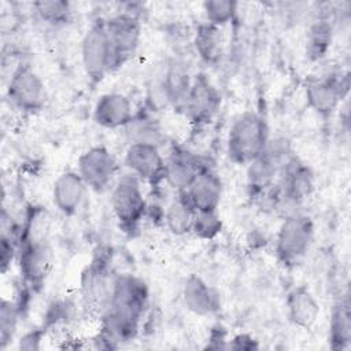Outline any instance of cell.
Here are the masks:
<instances>
[{"instance_id":"obj_11","label":"cell","mask_w":351,"mask_h":351,"mask_svg":"<svg viewBox=\"0 0 351 351\" xmlns=\"http://www.w3.org/2000/svg\"><path fill=\"white\" fill-rule=\"evenodd\" d=\"M118 162L106 145H93L85 149L77 159V173L89 191L104 193L110 191L118 178Z\"/></svg>"},{"instance_id":"obj_7","label":"cell","mask_w":351,"mask_h":351,"mask_svg":"<svg viewBox=\"0 0 351 351\" xmlns=\"http://www.w3.org/2000/svg\"><path fill=\"white\" fill-rule=\"evenodd\" d=\"M7 100L22 114L40 112L48 100L45 82L27 63H19L7 82Z\"/></svg>"},{"instance_id":"obj_12","label":"cell","mask_w":351,"mask_h":351,"mask_svg":"<svg viewBox=\"0 0 351 351\" xmlns=\"http://www.w3.org/2000/svg\"><path fill=\"white\" fill-rule=\"evenodd\" d=\"M117 273L111 267L107 252H99L81 273V293L86 303L101 313L107 307Z\"/></svg>"},{"instance_id":"obj_5","label":"cell","mask_w":351,"mask_h":351,"mask_svg":"<svg viewBox=\"0 0 351 351\" xmlns=\"http://www.w3.org/2000/svg\"><path fill=\"white\" fill-rule=\"evenodd\" d=\"M143 182L130 173L118 176L110 189V204L119 229L128 236H136L148 214V203Z\"/></svg>"},{"instance_id":"obj_2","label":"cell","mask_w":351,"mask_h":351,"mask_svg":"<svg viewBox=\"0 0 351 351\" xmlns=\"http://www.w3.org/2000/svg\"><path fill=\"white\" fill-rule=\"evenodd\" d=\"M295 155L296 152L288 137H270L263 152L247 166V189L250 197L259 203L271 192L282 170Z\"/></svg>"},{"instance_id":"obj_31","label":"cell","mask_w":351,"mask_h":351,"mask_svg":"<svg viewBox=\"0 0 351 351\" xmlns=\"http://www.w3.org/2000/svg\"><path fill=\"white\" fill-rule=\"evenodd\" d=\"M45 335L44 328L41 329H33L27 333H25L19 341H18V348L19 350H40L41 348V340Z\"/></svg>"},{"instance_id":"obj_21","label":"cell","mask_w":351,"mask_h":351,"mask_svg":"<svg viewBox=\"0 0 351 351\" xmlns=\"http://www.w3.org/2000/svg\"><path fill=\"white\" fill-rule=\"evenodd\" d=\"M285 310L292 325L310 330L318 319L319 303L306 285H296L285 296Z\"/></svg>"},{"instance_id":"obj_25","label":"cell","mask_w":351,"mask_h":351,"mask_svg":"<svg viewBox=\"0 0 351 351\" xmlns=\"http://www.w3.org/2000/svg\"><path fill=\"white\" fill-rule=\"evenodd\" d=\"M333 40V23L325 15L318 16L307 29L306 56L311 62L324 59Z\"/></svg>"},{"instance_id":"obj_9","label":"cell","mask_w":351,"mask_h":351,"mask_svg":"<svg viewBox=\"0 0 351 351\" xmlns=\"http://www.w3.org/2000/svg\"><path fill=\"white\" fill-rule=\"evenodd\" d=\"M348 73L329 70L307 81L304 95L307 106L321 118H330L348 93Z\"/></svg>"},{"instance_id":"obj_13","label":"cell","mask_w":351,"mask_h":351,"mask_svg":"<svg viewBox=\"0 0 351 351\" xmlns=\"http://www.w3.org/2000/svg\"><path fill=\"white\" fill-rule=\"evenodd\" d=\"M210 162L189 148L173 144L165 156V182L177 192L185 191Z\"/></svg>"},{"instance_id":"obj_14","label":"cell","mask_w":351,"mask_h":351,"mask_svg":"<svg viewBox=\"0 0 351 351\" xmlns=\"http://www.w3.org/2000/svg\"><path fill=\"white\" fill-rule=\"evenodd\" d=\"M123 166L128 173L152 188L165 182V156L160 147L152 144H128L123 154Z\"/></svg>"},{"instance_id":"obj_16","label":"cell","mask_w":351,"mask_h":351,"mask_svg":"<svg viewBox=\"0 0 351 351\" xmlns=\"http://www.w3.org/2000/svg\"><path fill=\"white\" fill-rule=\"evenodd\" d=\"M277 185L281 206L298 207L311 196L315 185V177L311 167L295 155L282 170Z\"/></svg>"},{"instance_id":"obj_32","label":"cell","mask_w":351,"mask_h":351,"mask_svg":"<svg viewBox=\"0 0 351 351\" xmlns=\"http://www.w3.org/2000/svg\"><path fill=\"white\" fill-rule=\"evenodd\" d=\"M229 347L236 350H255L258 348V343L254 340L252 336L240 333L232 339V341L229 343Z\"/></svg>"},{"instance_id":"obj_15","label":"cell","mask_w":351,"mask_h":351,"mask_svg":"<svg viewBox=\"0 0 351 351\" xmlns=\"http://www.w3.org/2000/svg\"><path fill=\"white\" fill-rule=\"evenodd\" d=\"M104 23L114 52L123 66L140 45L141 21L133 11H121L104 18Z\"/></svg>"},{"instance_id":"obj_6","label":"cell","mask_w":351,"mask_h":351,"mask_svg":"<svg viewBox=\"0 0 351 351\" xmlns=\"http://www.w3.org/2000/svg\"><path fill=\"white\" fill-rule=\"evenodd\" d=\"M81 62L93 85L122 67L110 43L104 18H96L85 30L81 40Z\"/></svg>"},{"instance_id":"obj_29","label":"cell","mask_w":351,"mask_h":351,"mask_svg":"<svg viewBox=\"0 0 351 351\" xmlns=\"http://www.w3.org/2000/svg\"><path fill=\"white\" fill-rule=\"evenodd\" d=\"M222 219L218 211L208 213H197L195 214L192 234L200 240H213L222 232Z\"/></svg>"},{"instance_id":"obj_22","label":"cell","mask_w":351,"mask_h":351,"mask_svg":"<svg viewBox=\"0 0 351 351\" xmlns=\"http://www.w3.org/2000/svg\"><path fill=\"white\" fill-rule=\"evenodd\" d=\"M125 137L129 144H152L160 147L165 141V132L154 111L136 110L130 122L123 128Z\"/></svg>"},{"instance_id":"obj_18","label":"cell","mask_w":351,"mask_h":351,"mask_svg":"<svg viewBox=\"0 0 351 351\" xmlns=\"http://www.w3.org/2000/svg\"><path fill=\"white\" fill-rule=\"evenodd\" d=\"M136 114L133 101L122 92H107L99 96L92 110V119L104 129H123Z\"/></svg>"},{"instance_id":"obj_30","label":"cell","mask_w":351,"mask_h":351,"mask_svg":"<svg viewBox=\"0 0 351 351\" xmlns=\"http://www.w3.org/2000/svg\"><path fill=\"white\" fill-rule=\"evenodd\" d=\"M19 304L3 299L0 306V347L5 348L14 339L19 317Z\"/></svg>"},{"instance_id":"obj_28","label":"cell","mask_w":351,"mask_h":351,"mask_svg":"<svg viewBox=\"0 0 351 351\" xmlns=\"http://www.w3.org/2000/svg\"><path fill=\"white\" fill-rule=\"evenodd\" d=\"M239 3L234 0H206L202 4L204 21L223 27L233 22L239 14Z\"/></svg>"},{"instance_id":"obj_17","label":"cell","mask_w":351,"mask_h":351,"mask_svg":"<svg viewBox=\"0 0 351 351\" xmlns=\"http://www.w3.org/2000/svg\"><path fill=\"white\" fill-rule=\"evenodd\" d=\"M88 191L77 170H66L52 184V203L64 217H75L84 207Z\"/></svg>"},{"instance_id":"obj_20","label":"cell","mask_w":351,"mask_h":351,"mask_svg":"<svg viewBox=\"0 0 351 351\" xmlns=\"http://www.w3.org/2000/svg\"><path fill=\"white\" fill-rule=\"evenodd\" d=\"M182 302L186 310L199 317L214 315L221 310L219 293L197 274H189L185 278Z\"/></svg>"},{"instance_id":"obj_4","label":"cell","mask_w":351,"mask_h":351,"mask_svg":"<svg viewBox=\"0 0 351 351\" xmlns=\"http://www.w3.org/2000/svg\"><path fill=\"white\" fill-rule=\"evenodd\" d=\"M314 233V221L308 214L299 210L288 213L277 230L274 241L278 263L285 269L298 267L313 245Z\"/></svg>"},{"instance_id":"obj_10","label":"cell","mask_w":351,"mask_h":351,"mask_svg":"<svg viewBox=\"0 0 351 351\" xmlns=\"http://www.w3.org/2000/svg\"><path fill=\"white\" fill-rule=\"evenodd\" d=\"M222 96L215 84L206 73L192 75V82L186 93L181 112L197 128L211 123L219 112Z\"/></svg>"},{"instance_id":"obj_23","label":"cell","mask_w":351,"mask_h":351,"mask_svg":"<svg viewBox=\"0 0 351 351\" xmlns=\"http://www.w3.org/2000/svg\"><path fill=\"white\" fill-rule=\"evenodd\" d=\"M193 48L199 59L207 66H217L223 58L225 40L222 27L206 21L200 22L193 33Z\"/></svg>"},{"instance_id":"obj_26","label":"cell","mask_w":351,"mask_h":351,"mask_svg":"<svg viewBox=\"0 0 351 351\" xmlns=\"http://www.w3.org/2000/svg\"><path fill=\"white\" fill-rule=\"evenodd\" d=\"M329 341L333 350H344L351 341V313L348 296L340 298L332 307Z\"/></svg>"},{"instance_id":"obj_27","label":"cell","mask_w":351,"mask_h":351,"mask_svg":"<svg viewBox=\"0 0 351 351\" xmlns=\"http://www.w3.org/2000/svg\"><path fill=\"white\" fill-rule=\"evenodd\" d=\"M37 19L52 27H62L73 19V5L64 0H40L32 4Z\"/></svg>"},{"instance_id":"obj_19","label":"cell","mask_w":351,"mask_h":351,"mask_svg":"<svg viewBox=\"0 0 351 351\" xmlns=\"http://www.w3.org/2000/svg\"><path fill=\"white\" fill-rule=\"evenodd\" d=\"M181 192H184L195 211H218L222 200L223 184L218 171L210 166L204 169L185 191Z\"/></svg>"},{"instance_id":"obj_3","label":"cell","mask_w":351,"mask_h":351,"mask_svg":"<svg viewBox=\"0 0 351 351\" xmlns=\"http://www.w3.org/2000/svg\"><path fill=\"white\" fill-rule=\"evenodd\" d=\"M270 137L266 118L252 110L244 111L233 121L228 130V159L234 165L248 166L263 152Z\"/></svg>"},{"instance_id":"obj_8","label":"cell","mask_w":351,"mask_h":351,"mask_svg":"<svg viewBox=\"0 0 351 351\" xmlns=\"http://www.w3.org/2000/svg\"><path fill=\"white\" fill-rule=\"evenodd\" d=\"M18 266L23 285L30 292H38L52 269V248L49 237L18 239Z\"/></svg>"},{"instance_id":"obj_24","label":"cell","mask_w":351,"mask_h":351,"mask_svg":"<svg viewBox=\"0 0 351 351\" xmlns=\"http://www.w3.org/2000/svg\"><path fill=\"white\" fill-rule=\"evenodd\" d=\"M195 214L196 211L184 192H177V197L166 207L163 213V222L171 234L185 236L192 232Z\"/></svg>"},{"instance_id":"obj_1","label":"cell","mask_w":351,"mask_h":351,"mask_svg":"<svg viewBox=\"0 0 351 351\" xmlns=\"http://www.w3.org/2000/svg\"><path fill=\"white\" fill-rule=\"evenodd\" d=\"M148 306L149 288L147 282L132 273H118L114 278L110 302L101 313V330L97 337L106 341L107 348L132 341L140 330Z\"/></svg>"}]
</instances>
